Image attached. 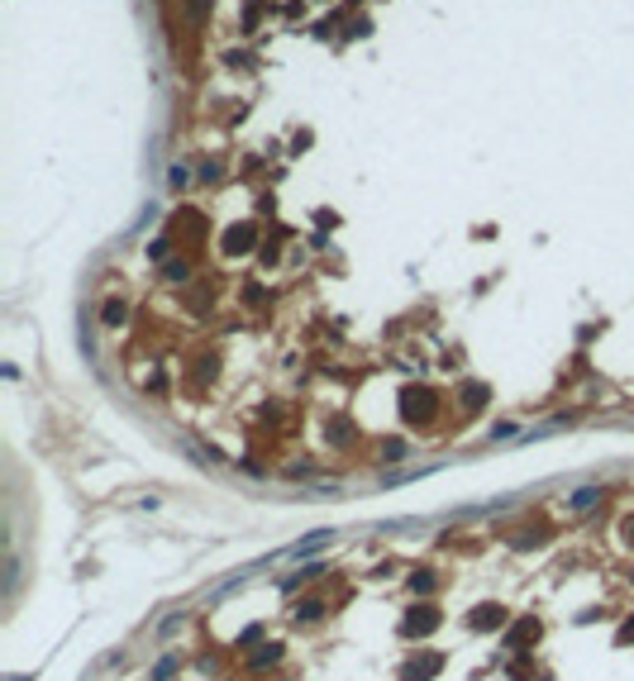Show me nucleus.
I'll return each instance as SVG.
<instances>
[{
	"mask_svg": "<svg viewBox=\"0 0 634 681\" xmlns=\"http://www.w3.org/2000/svg\"><path fill=\"white\" fill-rule=\"evenodd\" d=\"M596 500H601V491H596V486H587V491H577V495H568V505H572V510H587V505H596Z\"/></svg>",
	"mask_w": 634,
	"mask_h": 681,
	"instance_id": "nucleus-1",
	"label": "nucleus"
}]
</instances>
